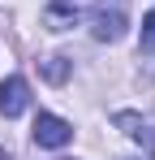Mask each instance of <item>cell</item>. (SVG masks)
I'll return each instance as SVG.
<instances>
[{
  "label": "cell",
  "mask_w": 155,
  "mask_h": 160,
  "mask_svg": "<svg viewBox=\"0 0 155 160\" xmlns=\"http://www.w3.org/2000/svg\"><path fill=\"white\" fill-rule=\"evenodd\" d=\"M95 39L103 43H116L121 35H125V0H112V9H108V0H103L99 9H95Z\"/></svg>",
  "instance_id": "cell-1"
},
{
  "label": "cell",
  "mask_w": 155,
  "mask_h": 160,
  "mask_svg": "<svg viewBox=\"0 0 155 160\" xmlns=\"http://www.w3.org/2000/svg\"><path fill=\"white\" fill-rule=\"evenodd\" d=\"M78 9H82V0H52V9H48V26H52V30L73 26V22H78Z\"/></svg>",
  "instance_id": "cell-5"
},
{
  "label": "cell",
  "mask_w": 155,
  "mask_h": 160,
  "mask_svg": "<svg viewBox=\"0 0 155 160\" xmlns=\"http://www.w3.org/2000/svg\"><path fill=\"white\" fill-rule=\"evenodd\" d=\"M26 108H30V87L26 78H4L0 82V117H22Z\"/></svg>",
  "instance_id": "cell-3"
},
{
  "label": "cell",
  "mask_w": 155,
  "mask_h": 160,
  "mask_svg": "<svg viewBox=\"0 0 155 160\" xmlns=\"http://www.w3.org/2000/svg\"><path fill=\"white\" fill-rule=\"evenodd\" d=\"M142 52H155V9L147 13V22H142Z\"/></svg>",
  "instance_id": "cell-7"
},
{
  "label": "cell",
  "mask_w": 155,
  "mask_h": 160,
  "mask_svg": "<svg viewBox=\"0 0 155 160\" xmlns=\"http://www.w3.org/2000/svg\"><path fill=\"white\" fill-rule=\"evenodd\" d=\"M43 78H48V82H65V78H69V61H65V56L43 61Z\"/></svg>",
  "instance_id": "cell-6"
},
{
  "label": "cell",
  "mask_w": 155,
  "mask_h": 160,
  "mask_svg": "<svg viewBox=\"0 0 155 160\" xmlns=\"http://www.w3.org/2000/svg\"><path fill=\"white\" fill-rule=\"evenodd\" d=\"M69 138H73V126L65 117H56V112H39L35 117V143L39 147H65Z\"/></svg>",
  "instance_id": "cell-2"
},
{
  "label": "cell",
  "mask_w": 155,
  "mask_h": 160,
  "mask_svg": "<svg viewBox=\"0 0 155 160\" xmlns=\"http://www.w3.org/2000/svg\"><path fill=\"white\" fill-rule=\"evenodd\" d=\"M116 126H121L134 143H142V147L151 152V160H155V121H151V117H138V112H116Z\"/></svg>",
  "instance_id": "cell-4"
}]
</instances>
